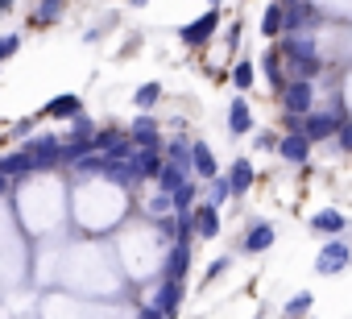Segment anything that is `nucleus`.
<instances>
[{"mask_svg": "<svg viewBox=\"0 0 352 319\" xmlns=\"http://www.w3.org/2000/svg\"><path fill=\"white\" fill-rule=\"evenodd\" d=\"M25 153L34 157L38 170L58 166V137H34V141H25Z\"/></svg>", "mask_w": 352, "mask_h": 319, "instance_id": "5", "label": "nucleus"}, {"mask_svg": "<svg viewBox=\"0 0 352 319\" xmlns=\"http://www.w3.org/2000/svg\"><path fill=\"white\" fill-rule=\"evenodd\" d=\"M278 153L286 157V162H307V153H311L307 133H286V137L278 141Z\"/></svg>", "mask_w": 352, "mask_h": 319, "instance_id": "11", "label": "nucleus"}, {"mask_svg": "<svg viewBox=\"0 0 352 319\" xmlns=\"http://www.w3.org/2000/svg\"><path fill=\"white\" fill-rule=\"evenodd\" d=\"M191 224H195V232H199L204 241H212V236H220V212H216V204H204V208H191Z\"/></svg>", "mask_w": 352, "mask_h": 319, "instance_id": "7", "label": "nucleus"}, {"mask_svg": "<svg viewBox=\"0 0 352 319\" xmlns=\"http://www.w3.org/2000/svg\"><path fill=\"white\" fill-rule=\"evenodd\" d=\"M224 270H228V257H220V261H216V265H212V270H208V278H220V274H224Z\"/></svg>", "mask_w": 352, "mask_h": 319, "instance_id": "35", "label": "nucleus"}, {"mask_svg": "<svg viewBox=\"0 0 352 319\" xmlns=\"http://www.w3.org/2000/svg\"><path fill=\"white\" fill-rule=\"evenodd\" d=\"M340 129V116L336 112H302V133H307V141H323V137H331Z\"/></svg>", "mask_w": 352, "mask_h": 319, "instance_id": "4", "label": "nucleus"}, {"mask_svg": "<svg viewBox=\"0 0 352 319\" xmlns=\"http://www.w3.org/2000/svg\"><path fill=\"white\" fill-rule=\"evenodd\" d=\"M274 245V228L270 224H253V232L245 236V249L249 253H261V249H270Z\"/></svg>", "mask_w": 352, "mask_h": 319, "instance_id": "18", "label": "nucleus"}, {"mask_svg": "<svg viewBox=\"0 0 352 319\" xmlns=\"http://www.w3.org/2000/svg\"><path fill=\"white\" fill-rule=\"evenodd\" d=\"M191 170H199V179H212L216 175V157H212V149L204 141L191 145Z\"/></svg>", "mask_w": 352, "mask_h": 319, "instance_id": "15", "label": "nucleus"}, {"mask_svg": "<svg viewBox=\"0 0 352 319\" xmlns=\"http://www.w3.org/2000/svg\"><path fill=\"white\" fill-rule=\"evenodd\" d=\"M282 13H286L282 5H270V9H265V17H261V34H265V38H278V34H282Z\"/></svg>", "mask_w": 352, "mask_h": 319, "instance_id": "20", "label": "nucleus"}, {"mask_svg": "<svg viewBox=\"0 0 352 319\" xmlns=\"http://www.w3.org/2000/svg\"><path fill=\"white\" fill-rule=\"evenodd\" d=\"M249 129H253V112H249L245 96H232V104H228V133L241 137V133H249Z\"/></svg>", "mask_w": 352, "mask_h": 319, "instance_id": "9", "label": "nucleus"}, {"mask_svg": "<svg viewBox=\"0 0 352 319\" xmlns=\"http://www.w3.org/2000/svg\"><path fill=\"white\" fill-rule=\"evenodd\" d=\"M17 50H21V34H5V38H0V63L13 58Z\"/></svg>", "mask_w": 352, "mask_h": 319, "instance_id": "29", "label": "nucleus"}, {"mask_svg": "<svg viewBox=\"0 0 352 319\" xmlns=\"http://www.w3.org/2000/svg\"><path fill=\"white\" fill-rule=\"evenodd\" d=\"M319 71V58L311 54V58H294V79H311Z\"/></svg>", "mask_w": 352, "mask_h": 319, "instance_id": "26", "label": "nucleus"}, {"mask_svg": "<svg viewBox=\"0 0 352 319\" xmlns=\"http://www.w3.org/2000/svg\"><path fill=\"white\" fill-rule=\"evenodd\" d=\"M290 5H298V0H290Z\"/></svg>", "mask_w": 352, "mask_h": 319, "instance_id": "38", "label": "nucleus"}, {"mask_svg": "<svg viewBox=\"0 0 352 319\" xmlns=\"http://www.w3.org/2000/svg\"><path fill=\"white\" fill-rule=\"evenodd\" d=\"M13 9V0H0V13H9Z\"/></svg>", "mask_w": 352, "mask_h": 319, "instance_id": "36", "label": "nucleus"}, {"mask_svg": "<svg viewBox=\"0 0 352 319\" xmlns=\"http://www.w3.org/2000/svg\"><path fill=\"white\" fill-rule=\"evenodd\" d=\"M91 133H96V124H91L83 112H75V116H71V137H75V141H87Z\"/></svg>", "mask_w": 352, "mask_h": 319, "instance_id": "24", "label": "nucleus"}, {"mask_svg": "<svg viewBox=\"0 0 352 319\" xmlns=\"http://www.w3.org/2000/svg\"><path fill=\"white\" fill-rule=\"evenodd\" d=\"M129 141L133 145H162V137H157V124H153V116H137L133 120V129H129Z\"/></svg>", "mask_w": 352, "mask_h": 319, "instance_id": "12", "label": "nucleus"}, {"mask_svg": "<svg viewBox=\"0 0 352 319\" xmlns=\"http://www.w3.org/2000/svg\"><path fill=\"white\" fill-rule=\"evenodd\" d=\"M157 232L162 236H179V216H162L157 220Z\"/></svg>", "mask_w": 352, "mask_h": 319, "instance_id": "32", "label": "nucleus"}, {"mask_svg": "<svg viewBox=\"0 0 352 319\" xmlns=\"http://www.w3.org/2000/svg\"><path fill=\"white\" fill-rule=\"evenodd\" d=\"M166 157H170V162H183V166H191V145H187L183 137H174V141L166 145Z\"/></svg>", "mask_w": 352, "mask_h": 319, "instance_id": "21", "label": "nucleus"}, {"mask_svg": "<svg viewBox=\"0 0 352 319\" xmlns=\"http://www.w3.org/2000/svg\"><path fill=\"white\" fill-rule=\"evenodd\" d=\"M232 83H236L241 91H249V87H253V67H249V63H236V71H232Z\"/></svg>", "mask_w": 352, "mask_h": 319, "instance_id": "27", "label": "nucleus"}, {"mask_svg": "<svg viewBox=\"0 0 352 319\" xmlns=\"http://www.w3.org/2000/svg\"><path fill=\"white\" fill-rule=\"evenodd\" d=\"M228 195H232V187H228V179H220V175H212V204L220 208V204H224Z\"/></svg>", "mask_w": 352, "mask_h": 319, "instance_id": "28", "label": "nucleus"}, {"mask_svg": "<svg viewBox=\"0 0 352 319\" xmlns=\"http://www.w3.org/2000/svg\"><path fill=\"white\" fill-rule=\"evenodd\" d=\"M311 100H315V91H311V79H294V83H286L282 87V104H286V112H311Z\"/></svg>", "mask_w": 352, "mask_h": 319, "instance_id": "3", "label": "nucleus"}, {"mask_svg": "<svg viewBox=\"0 0 352 319\" xmlns=\"http://www.w3.org/2000/svg\"><path fill=\"white\" fill-rule=\"evenodd\" d=\"M311 228H315V232H327V236H336V232H340V228H344V216H340V212H331V208H327V212H319V216H315V220H311Z\"/></svg>", "mask_w": 352, "mask_h": 319, "instance_id": "19", "label": "nucleus"}, {"mask_svg": "<svg viewBox=\"0 0 352 319\" xmlns=\"http://www.w3.org/2000/svg\"><path fill=\"white\" fill-rule=\"evenodd\" d=\"M286 54H290V58H311V54H315V46H311V38L302 34V38H294V42L286 46Z\"/></svg>", "mask_w": 352, "mask_h": 319, "instance_id": "25", "label": "nucleus"}, {"mask_svg": "<svg viewBox=\"0 0 352 319\" xmlns=\"http://www.w3.org/2000/svg\"><path fill=\"white\" fill-rule=\"evenodd\" d=\"M133 5H149V0H133Z\"/></svg>", "mask_w": 352, "mask_h": 319, "instance_id": "37", "label": "nucleus"}, {"mask_svg": "<svg viewBox=\"0 0 352 319\" xmlns=\"http://www.w3.org/2000/svg\"><path fill=\"white\" fill-rule=\"evenodd\" d=\"M278 67H282V54H265V75L274 79V87H282V75H278Z\"/></svg>", "mask_w": 352, "mask_h": 319, "instance_id": "30", "label": "nucleus"}, {"mask_svg": "<svg viewBox=\"0 0 352 319\" xmlns=\"http://www.w3.org/2000/svg\"><path fill=\"white\" fill-rule=\"evenodd\" d=\"M58 13H63V0H42V5H38V13H34V25L58 21Z\"/></svg>", "mask_w": 352, "mask_h": 319, "instance_id": "22", "label": "nucleus"}, {"mask_svg": "<svg viewBox=\"0 0 352 319\" xmlns=\"http://www.w3.org/2000/svg\"><path fill=\"white\" fill-rule=\"evenodd\" d=\"M79 108H83V100H79L75 91H67V96H58V100H50V104L42 108V116H54V120H58V116H75Z\"/></svg>", "mask_w": 352, "mask_h": 319, "instance_id": "17", "label": "nucleus"}, {"mask_svg": "<svg viewBox=\"0 0 352 319\" xmlns=\"http://www.w3.org/2000/svg\"><path fill=\"white\" fill-rule=\"evenodd\" d=\"M216 25H220V9L212 5V9H208L204 17H195L191 25H183V30H179V38H183L187 46H204V42H208V38L216 34Z\"/></svg>", "mask_w": 352, "mask_h": 319, "instance_id": "2", "label": "nucleus"}, {"mask_svg": "<svg viewBox=\"0 0 352 319\" xmlns=\"http://www.w3.org/2000/svg\"><path fill=\"white\" fill-rule=\"evenodd\" d=\"M187 170H191V166H183V162H162V170H157V187H162V195H170L174 187H179V183L187 179Z\"/></svg>", "mask_w": 352, "mask_h": 319, "instance_id": "13", "label": "nucleus"}, {"mask_svg": "<svg viewBox=\"0 0 352 319\" xmlns=\"http://www.w3.org/2000/svg\"><path fill=\"white\" fill-rule=\"evenodd\" d=\"M38 166H34V157L25 153V149H17V153H9V157H0V175H5L9 183H21L25 175H34Z\"/></svg>", "mask_w": 352, "mask_h": 319, "instance_id": "6", "label": "nucleus"}, {"mask_svg": "<svg viewBox=\"0 0 352 319\" xmlns=\"http://www.w3.org/2000/svg\"><path fill=\"white\" fill-rule=\"evenodd\" d=\"M30 129H34V120H17V129H13V137H30Z\"/></svg>", "mask_w": 352, "mask_h": 319, "instance_id": "34", "label": "nucleus"}, {"mask_svg": "<svg viewBox=\"0 0 352 319\" xmlns=\"http://www.w3.org/2000/svg\"><path fill=\"white\" fill-rule=\"evenodd\" d=\"M336 133H340V145H344V149H352V124H340Z\"/></svg>", "mask_w": 352, "mask_h": 319, "instance_id": "33", "label": "nucleus"}, {"mask_svg": "<svg viewBox=\"0 0 352 319\" xmlns=\"http://www.w3.org/2000/svg\"><path fill=\"white\" fill-rule=\"evenodd\" d=\"M157 96H162V83H141L133 100H137V108H153V104H157Z\"/></svg>", "mask_w": 352, "mask_h": 319, "instance_id": "23", "label": "nucleus"}, {"mask_svg": "<svg viewBox=\"0 0 352 319\" xmlns=\"http://www.w3.org/2000/svg\"><path fill=\"white\" fill-rule=\"evenodd\" d=\"M344 265H348V245H340V241H331V245L319 253V261H315L319 274H340Z\"/></svg>", "mask_w": 352, "mask_h": 319, "instance_id": "10", "label": "nucleus"}, {"mask_svg": "<svg viewBox=\"0 0 352 319\" xmlns=\"http://www.w3.org/2000/svg\"><path fill=\"white\" fill-rule=\"evenodd\" d=\"M187 270H191V245L187 241H174V249H170V257L162 265V278H183Z\"/></svg>", "mask_w": 352, "mask_h": 319, "instance_id": "8", "label": "nucleus"}, {"mask_svg": "<svg viewBox=\"0 0 352 319\" xmlns=\"http://www.w3.org/2000/svg\"><path fill=\"white\" fill-rule=\"evenodd\" d=\"M228 187H232V195H245V191L253 187V166H249V157H236V162H232Z\"/></svg>", "mask_w": 352, "mask_h": 319, "instance_id": "14", "label": "nucleus"}, {"mask_svg": "<svg viewBox=\"0 0 352 319\" xmlns=\"http://www.w3.org/2000/svg\"><path fill=\"white\" fill-rule=\"evenodd\" d=\"M302 311H311V294H298L286 302V315H302Z\"/></svg>", "mask_w": 352, "mask_h": 319, "instance_id": "31", "label": "nucleus"}, {"mask_svg": "<svg viewBox=\"0 0 352 319\" xmlns=\"http://www.w3.org/2000/svg\"><path fill=\"white\" fill-rule=\"evenodd\" d=\"M195 195H199V187H195L191 179H183L179 187L170 191V208H174V212H191V208H195Z\"/></svg>", "mask_w": 352, "mask_h": 319, "instance_id": "16", "label": "nucleus"}, {"mask_svg": "<svg viewBox=\"0 0 352 319\" xmlns=\"http://www.w3.org/2000/svg\"><path fill=\"white\" fill-rule=\"evenodd\" d=\"M179 302H183V278H162L145 315H179Z\"/></svg>", "mask_w": 352, "mask_h": 319, "instance_id": "1", "label": "nucleus"}]
</instances>
